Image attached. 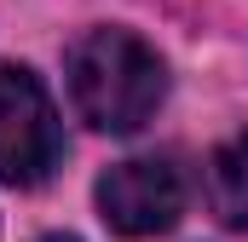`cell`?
<instances>
[{
  "label": "cell",
  "instance_id": "3957f363",
  "mask_svg": "<svg viewBox=\"0 0 248 242\" xmlns=\"http://www.w3.org/2000/svg\"><path fill=\"white\" fill-rule=\"evenodd\" d=\"M98 213H104V225L122 231V237L173 231L179 213H185V179H179L173 162H156V156L116 162V167L98 179Z\"/></svg>",
  "mask_w": 248,
  "mask_h": 242
},
{
  "label": "cell",
  "instance_id": "5b68a950",
  "mask_svg": "<svg viewBox=\"0 0 248 242\" xmlns=\"http://www.w3.org/2000/svg\"><path fill=\"white\" fill-rule=\"evenodd\" d=\"M46 242H75V237H46Z\"/></svg>",
  "mask_w": 248,
  "mask_h": 242
},
{
  "label": "cell",
  "instance_id": "7a4b0ae2",
  "mask_svg": "<svg viewBox=\"0 0 248 242\" xmlns=\"http://www.w3.org/2000/svg\"><path fill=\"white\" fill-rule=\"evenodd\" d=\"M58 156H63V127L46 87L29 69L0 63V179L41 184L58 167Z\"/></svg>",
  "mask_w": 248,
  "mask_h": 242
},
{
  "label": "cell",
  "instance_id": "277c9868",
  "mask_svg": "<svg viewBox=\"0 0 248 242\" xmlns=\"http://www.w3.org/2000/svg\"><path fill=\"white\" fill-rule=\"evenodd\" d=\"M208 202L225 225L248 231V133H237L208 156Z\"/></svg>",
  "mask_w": 248,
  "mask_h": 242
},
{
  "label": "cell",
  "instance_id": "6da1fadb",
  "mask_svg": "<svg viewBox=\"0 0 248 242\" xmlns=\"http://www.w3.org/2000/svg\"><path fill=\"white\" fill-rule=\"evenodd\" d=\"M162 92V58L127 29H93L69 46V98L98 133H139L156 116Z\"/></svg>",
  "mask_w": 248,
  "mask_h": 242
}]
</instances>
